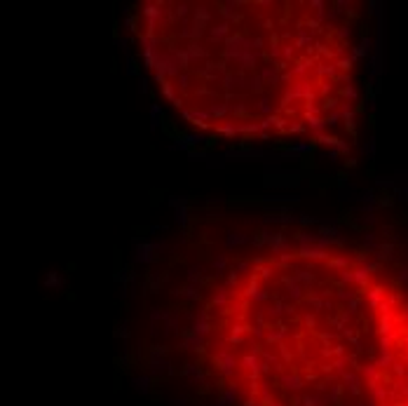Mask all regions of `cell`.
<instances>
[{
  "instance_id": "1",
  "label": "cell",
  "mask_w": 408,
  "mask_h": 406,
  "mask_svg": "<svg viewBox=\"0 0 408 406\" xmlns=\"http://www.w3.org/2000/svg\"><path fill=\"white\" fill-rule=\"evenodd\" d=\"M202 350L239 406H408V291L347 249L268 251L216 287Z\"/></svg>"
},
{
  "instance_id": "2",
  "label": "cell",
  "mask_w": 408,
  "mask_h": 406,
  "mask_svg": "<svg viewBox=\"0 0 408 406\" xmlns=\"http://www.w3.org/2000/svg\"><path fill=\"white\" fill-rule=\"evenodd\" d=\"M134 33L169 106L206 134L324 136L352 115V28L326 2H146Z\"/></svg>"
}]
</instances>
